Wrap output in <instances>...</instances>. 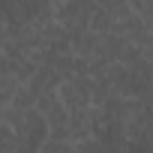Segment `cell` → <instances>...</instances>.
Masks as SVG:
<instances>
[{"label": "cell", "instance_id": "1", "mask_svg": "<svg viewBox=\"0 0 153 153\" xmlns=\"http://www.w3.org/2000/svg\"><path fill=\"white\" fill-rule=\"evenodd\" d=\"M15 141H18V150L21 153H36L48 141V123H45V117L36 108L24 111L21 123L15 126Z\"/></svg>", "mask_w": 153, "mask_h": 153}, {"label": "cell", "instance_id": "2", "mask_svg": "<svg viewBox=\"0 0 153 153\" xmlns=\"http://www.w3.org/2000/svg\"><path fill=\"white\" fill-rule=\"evenodd\" d=\"M57 96L63 102L66 111H81L90 108V96H93V78L90 75H72V78H63L57 87Z\"/></svg>", "mask_w": 153, "mask_h": 153}, {"label": "cell", "instance_id": "3", "mask_svg": "<svg viewBox=\"0 0 153 153\" xmlns=\"http://www.w3.org/2000/svg\"><path fill=\"white\" fill-rule=\"evenodd\" d=\"M96 6H99V3H93V0H78V3H57V6H54V21H57L66 33L87 30V24H90Z\"/></svg>", "mask_w": 153, "mask_h": 153}, {"label": "cell", "instance_id": "4", "mask_svg": "<svg viewBox=\"0 0 153 153\" xmlns=\"http://www.w3.org/2000/svg\"><path fill=\"white\" fill-rule=\"evenodd\" d=\"M69 48L78 60H96V48H99V36L93 30H75L69 33Z\"/></svg>", "mask_w": 153, "mask_h": 153}, {"label": "cell", "instance_id": "5", "mask_svg": "<svg viewBox=\"0 0 153 153\" xmlns=\"http://www.w3.org/2000/svg\"><path fill=\"white\" fill-rule=\"evenodd\" d=\"M60 75H57V69L54 66H48V63H42L36 72H33V78L24 84V87H30V93H36V99L42 96V93H51V90H57L60 87Z\"/></svg>", "mask_w": 153, "mask_h": 153}, {"label": "cell", "instance_id": "6", "mask_svg": "<svg viewBox=\"0 0 153 153\" xmlns=\"http://www.w3.org/2000/svg\"><path fill=\"white\" fill-rule=\"evenodd\" d=\"M18 78H15V75L6 69V72H0V108H6L9 102H12V96L18 93Z\"/></svg>", "mask_w": 153, "mask_h": 153}, {"label": "cell", "instance_id": "7", "mask_svg": "<svg viewBox=\"0 0 153 153\" xmlns=\"http://www.w3.org/2000/svg\"><path fill=\"white\" fill-rule=\"evenodd\" d=\"M99 6L111 15V21H114V24L132 15V6H129V3H123V0H105V3H99Z\"/></svg>", "mask_w": 153, "mask_h": 153}, {"label": "cell", "instance_id": "8", "mask_svg": "<svg viewBox=\"0 0 153 153\" xmlns=\"http://www.w3.org/2000/svg\"><path fill=\"white\" fill-rule=\"evenodd\" d=\"M9 105H12V108H18V111H30V108H36V93H30V87H24V84H21Z\"/></svg>", "mask_w": 153, "mask_h": 153}, {"label": "cell", "instance_id": "9", "mask_svg": "<svg viewBox=\"0 0 153 153\" xmlns=\"http://www.w3.org/2000/svg\"><path fill=\"white\" fill-rule=\"evenodd\" d=\"M18 150V141H15V132L9 126L0 123V153H15Z\"/></svg>", "mask_w": 153, "mask_h": 153}, {"label": "cell", "instance_id": "10", "mask_svg": "<svg viewBox=\"0 0 153 153\" xmlns=\"http://www.w3.org/2000/svg\"><path fill=\"white\" fill-rule=\"evenodd\" d=\"M6 36H9V21L3 18V12H0V42H3Z\"/></svg>", "mask_w": 153, "mask_h": 153}]
</instances>
